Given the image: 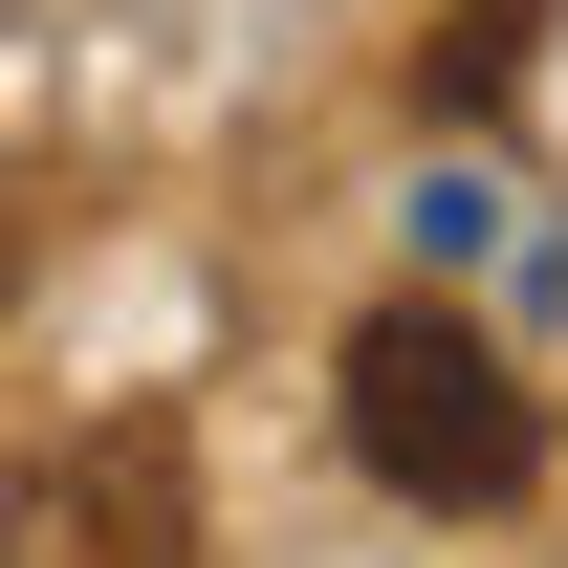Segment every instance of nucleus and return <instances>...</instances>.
<instances>
[{
  "label": "nucleus",
  "mask_w": 568,
  "mask_h": 568,
  "mask_svg": "<svg viewBox=\"0 0 568 568\" xmlns=\"http://www.w3.org/2000/svg\"><path fill=\"white\" fill-rule=\"evenodd\" d=\"M351 459L394 503H437V525H481V503L547 481V416H525V372H503L459 306H372L351 328Z\"/></svg>",
  "instance_id": "obj_1"
},
{
  "label": "nucleus",
  "mask_w": 568,
  "mask_h": 568,
  "mask_svg": "<svg viewBox=\"0 0 568 568\" xmlns=\"http://www.w3.org/2000/svg\"><path fill=\"white\" fill-rule=\"evenodd\" d=\"M0 568H197V437L110 416V437H67V459H22Z\"/></svg>",
  "instance_id": "obj_2"
},
{
  "label": "nucleus",
  "mask_w": 568,
  "mask_h": 568,
  "mask_svg": "<svg viewBox=\"0 0 568 568\" xmlns=\"http://www.w3.org/2000/svg\"><path fill=\"white\" fill-rule=\"evenodd\" d=\"M525 44H547V0H459V22L416 44V110H503V88H525Z\"/></svg>",
  "instance_id": "obj_3"
}]
</instances>
